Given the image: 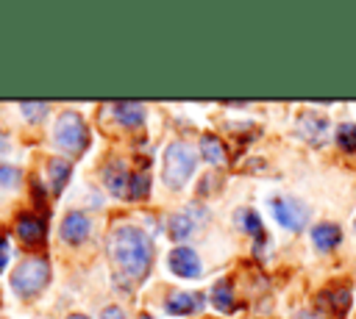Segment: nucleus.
Returning <instances> with one entry per match:
<instances>
[{"label": "nucleus", "instance_id": "b1692460", "mask_svg": "<svg viewBox=\"0 0 356 319\" xmlns=\"http://www.w3.org/2000/svg\"><path fill=\"white\" fill-rule=\"evenodd\" d=\"M31 191H33V202H36L39 208H44V189H42V180H39V178L31 180Z\"/></svg>", "mask_w": 356, "mask_h": 319}, {"label": "nucleus", "instance_id": "aec40b11", "mask_svg": "<svg viewBox=\"0 0 356 319\" xmlns=\"http://www.w3.org/2000/svg\"><path fill=\"white\" fill-rule=\"evenodd\" d=\"M236 225H239L242 230L253 233V236H261V219H259V214L250 211V208H239V211H236Z\"/></svg>", "mask_w": 356, "mask_h": 319}, {"label": "nucleus", "instance_id": "412c9836", "mask_svg": "<svg viewBox=\"0 0 356 319\" xmlns=\"http://www.w3.org/2000/svg\"><path fill=\"white\" fill-rule=\"evenodd\" d=\"M337 141L342 150L353 153L356 150V125H339L337 128Z\"/></svg>", "mask_w": 356, "mask_h": 319}, {"label": "nucleus", "instance_id": "ddd939ff", "mask_svg": "<svg viewBox=\"0 0 356 319\" xmlns=\"http://www.w3.org/2000/svg\"><path fill=\"white\" fill-rule=\"evenodd\" d=\"M111 111H114V119H117L122 128H139L142 119H145V108H142V103L117 100V103L111 105Z\"/></svg>", "mask_w": 356, "mask_h": 319}, {"label": "nucleus", "instance_id": "c756f323", "mask_svg": "<svg viewBox=\"0 0 356 319\" xmlns=\"http://www.w3.org/2000/svg\"><path fill=\"white\" fill-rule=\"evenodd\" d=\"M139 319H153V316H150V313H142V316H139Z\"/></svg>", "mask_w": 356, "mask_h": 319}, {"label": "nucleus", "instance_id": "39448f33", "mask_svg": "<svg viewBox=\"0 0 356 319\" xmlns=\"http://www.w3.org/2000/svg\"><path fill=\"white\" fill-rule=\"evenodd\" d=\"M206 219V208L203 205H186L184 211H178V214H172L170 216V236L175 239V241H184L189 233H195L197 230V225Z\"/></svg>", "mask_w": 356, "mask_h": 319}, {"label": "nucleus", "instance_id": "423d86ee", "mask_svg": "<svg viewBox=\"0 0 356 319\" xmlns=\"http://www.w3.org/2000/svg\"><path fill=\"white\" fill-rule=\"evenodd\" d=\"M273 214H275L278 225H284L286 230H300L306 225V216H309V211L298 200H286V197L273 200Z\"/></svg>", "mask_w": 356, "mask_h": 319}, {"label": "nucleus", "instance_id": "2eb2a0df", "mask_svg": "<svg viewBox=\"0 0 356 319\" xmlns=\"http://www.w3.org/2000/svg\"><path fill=\"white\" fill-rule=\"evenodd\" d=\"M47 172H50V180H53V194H61V189H64V183L72 172V161L70 158H50Z\"/></svg>", "mask_w": 356, "mask_h": 319}, {"label": "nucleus", "instance_id": "6e6552de", "mask_svg": "<svg viewBox=\"0 0 356 319\" xmlns=\"http://www.w3.org/2000/svg\"><path fill=\"white\" fill-rule=\"evenodd\" d=\"M92 230V222L83 211H70L61 222V239L70 241V244H81Z\"/></svg>", "mask_w": 356, "mask_h": 319}, {"label": "nucleus", "instance_id": "cd10ccee", "mask_svg": "<svg viewBox=\"0 0 356 319\" xmlns=\"http://www.w3.org/2000/svg\"><path fill=\"white\" fill-rule=\"evenodd\" d=\"M6 150H8V141H6L3 136H0V153H6Z\"/></svg>", "mask_w": 356, "mask_h": 319}, {"label": "nucleus", "instance_id": "a878e982", "mask_svg": "<svg viewBox=\"0 0 356 319\" xmlns=\"http://www.w3.org/2000/svg\"><path fill=\"white\" fill-rule=\"evenodd\" d=\"M100 319H125V313H122V311H120L117 305H108V308H103Z\"/></svg>", "mask_w": 356, "mask_h": 319}, {"label": "nucleus", "instance_id": "7ed1b4c3", "mask_svg": "<svg viewBox=\"0 0 356 319\" xmlns=\"http://www.w3.org/2000/svg\"><path fill=\"white\" fill-rule=\"evenodd\" d=\"M50 280V264L47 258H25L19 266L11 272V286L19 297H33L39 294Z\"/></svg>", "mask_w": 356, "mask_h": 319}, {"label": "nucleus", "instance_id": "f257e3e1", "mask_svg": "<svg viewBox=\"0 0 356 319\" xmlns=\"http://www.w3.org/2000/svg\"><path fill=\"white\" fill-rule=\"evenodd\" d=\"M106 252L111 264V280L120 291L131 294L153 266V241L139 225H117L108 230Z\"/></svg>", "mask_w": 356, "mask_h": 319}, {"label": "nucleus", "instance_id": "a211bd4d", "mask_svg": "<svg viewBox=\"0 0 356 319\" xmlns=\"http://www.w3.org/2000/svg\"><path fill=\"white\" fill-rule=\"evenodd\" d=\"M211 302L217 311H231L234 308V288L231 280H217V286L211 288Z\"/></svg>", "mask_w": 356, "mask_h": 319}, {"label": "nucleus", "instance_id": "9b49d317", "mask_svg": "<svg viewBox=\"0 0 356 319\" xmlns=\"http://www.w3.org/2000/svg\"><path fill=\"white\" fill-rule=\"evenodd\" d=\"M103 183H106V189L114 194V197H125L128 194V180H131V175H128V169L122 166V161H108V164H103Z\"/></svg>", "mask_w": 356, "mask_h": 319}, {"label": "nucleus", "instance_id": "393cba45", "mask_svg": "<svg viewBox=\"0 0 356 319\" xmlns=\"http://www.w3.org/2000/svg\"><path fill=\"white\" fill-rule=\"evenodd\" d=\"M6 264H8V239L0 236V272L6 269Z\"/></svg>", "mask_w": 356, "mask_h": 319}, {"label": "nucleus", "instance_id": "20e7f679", "mask_svg": "<svg viewBox=\"0 0 356 319\" xmlns=\"http://www.w3.org/2000/svg\"><path fill=\"white\" fill-rule=\"evenodd\" d=\"M53 136H56V144L67 153H81L89 141V128L83 122V117L78 111H64L58 119H56V128H53Z\"/></svg>", "mask_w": 356, "mask_h": 319}, {"label": "nucleus", "instance_id": "f3484780", "mask_svg": "<svg viewBox=\"0 0 356 319\" xmlns=\"http://www.w3.org/2000/svg\"><path fill=\"white\" fill-rule=\"evenodd\" d=\"M200 155L209 164H222L225 161V147H222V141L217 136L206 133V136H200Z\"/></svg>", "mask_w": 356, "mask_h": 319}, {"label": "nucleus", "instance_id": "0eeeda50", "mask_svg": "<svg viewBox=\"0 0 356 319\" xmlns=\"http://www.w3.org/2000/svg\"><path fill=\"white\" fill-rule=\"evenodd\" d=\"M170 269L178 275V277H200L203 266H200V258L192 247H172L170 252Z\"/></svg>", "mask_w": 356, "mask_h": 319}, {"label": "nucleus", "instance_id": "1a4fd4ad", "mask_svg": "<svg viewBox=\"0 0 356 319\" xmlns=\"http://www.w3.org/2000/svg\"><path fill=\"white\" fill-rule=\"evenodd\" d=\"M17 236H19L28 247H36V244L44 241L47 225H44V219L36 216V214H22V216L17 219Z\"/></svg>", "mask_w": 356, "mask_h": 319}, {"label": "nucleus", "instance_id": "f03ea898", "mask_svg": "<svg viewBox=\"0 0 356 319\" xmlns=\"http://www.w3.org/2000/svg\"><path fill=\"white\" fill-rule=\"evenodd\" d=\"M195 164H197V155H195V150H192L186 141H172V144H167V150H164V164H161V180H164V186L181 189V186L192 178Z\"/></svg>", "mask_w": 356, "mask_h": 319}, {"label": "nucleus", "instance_id": "c85d7f7f", "mask_svg": "<svg viewBox=\"0 0 356 319\" xmlns=\"http://www.w3.org/2000/svg\"><path fill=\"white\" fill-rule=\"evenodd\" d=\"M67 319H89V316H83V313H70Z\"/></svg>", "mask_w": 356, "mask_h": 319}, {"label": "nucleus", "instance_id": "4468645a", "mask_svg": "<svg viewBox=\"0 0 356 319\" xmlns=\"http://www.w3.org/2000/svg\"><path fill=\"white\" fill-rule=\"evenodd\" d=\"M339 239H342V230H339L337 225H331V222H323V225H317V227L312 230V241H314L320 250H334V247L339 244Z\"/></svg>", "mask_w": 356, "mask_h": 319}, {"label": "nucleus", "instance_id": "6ab92c4d", "mask_svg": "<svg viewBox=\"0 0 356 319\" xmlns=\"http://www.w3.org/2000/svg\"><path fill=\"white\" fill-rule=\"evenodd\" d=\"M147 191H150V178L145 172H134L131 180H128V194L125 197L128 200H145Z\"/></svg>", "mask_w": 356, "mask_h": 319}, {"label": "nucleus", "instance_id": "9d476101", "mask_svg": "<svg viewBox=\"0 0 356 319\" xmlns=\"http://www.w3.org/2000/svg\"><path fill=\"white\" fill-rule=\"evenodd\" d=\"M206 302L203 294H189V291H172L167 300H164V311L172 313V316H186V313H195L200 311Z\"/></svg>", "mask_w": 356, "mask_h": 319}, {"label": "nucleus", "instance_id": "dca6fc26", "mask_svg": "<svg viewBox=\"0 0 356 319\" xmlns=\"http://www.w3.org/2000/svg\"><path fill=\"white\" fill-rule=\"evenodd\" d=\"M325 302L331 305V311H334L337 316L348 313V308H350V286L345 283V286H334V288H328V291H325Z\"/></svg>", "mask_w": 356, "mask_h": 319}, {"label": "nucleus", "instance_id": "bb28decb", "mask_svg": "<svg viewBox=\"0 0 356 319\" xmlns=\"http://www.w3.org/2000/svg\"><path fill=\"white\" fill-rule=\"evenodd\" d=\"M298 319H317V316H314V313H309V311H300V313H298Z\"/></svg>", "mask_w": 356, "mask_h": 319}, {"label": "nucleus", "instance_id": "5701e85b", "mask_svg": "<svg viewBox=\"0 0 356 319\" xmlns=\"http://www.w3.org/2000/svg\"><path fill=\"white\" fill-rule=\"evenodd\" d=\"M19 169L17 166H8V164H0V186H6V189H14L17 183H19Z\"/></svg>", "mask_w": 356, "mask_h": 319}, {"label": "nucleus", "instance_id": "4be33fe9", "mask_svg": "<svg viewBox=\"0 0 356 319\" xmlns=\"http://www.w3.org/2000/svg\"><path fill=\"white\" fill-rule=\"evenodd\" d=\"M19 111L25 114V119L39 122L47 114V103H31V100H25V103H19Z\"/></svg>", "mask_w": 356, "mask_h": 319}, {"label": "nucleus", "instance_id": "f8f14e48", "mask_svg": "<svg viewBox=\"0 0 356 319\" xmlns=\"http://www.w3.org/2000/svg\"><path fill=\"white\" fill-rule=\"evenodd\" d=\"M298 130H300V136H303L306 141L323 144V141H325V130H328V119H325L323 114L306 111V114H300V119H298Z\"/></svg>", "mask_w": 356, "mask_h": 319}]
</instances>
